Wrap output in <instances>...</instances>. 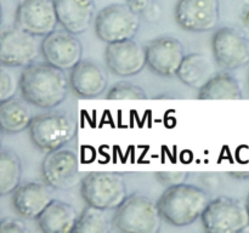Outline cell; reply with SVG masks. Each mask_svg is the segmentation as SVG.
I'll return each instance as SVG.
<instances>
[{"instance_id":"obj_1","label":"cell","mask_w":249,"mask_h":233,"mask_svg":"<svg viewBox=\"0 0 249 233\" xmlns=\"http://www.w3.org/2000/svg\"><path fill=\"white\" fill-rule=\"evenodd\" d=\"M70 87L65 70L46 61L27 66L19 75L22 99L36 108L53 109L60 106L67 97Z\"/></svg>"},{"instance_id":"obj_2","label":"cell","mask_w":249,"mask_h":233,"mask_svg":"<svg viewBox=\"0 0 249 233\" xmlns=\"http://www.w3.org/2000/svg\"><path fill=\"white\" fill-rule=\"evenodd\" d=\"M209 201L211 198L206 189L184 182L165 187L157 205L163 222L174 227H185L201 218Z\"/></svg>"},{"instance_id":"obj_3","label":"cell","mask_w":249,"mask_h":233,"mask_svg":"<svg viewBox=\"0 0 249 233\" xmlns=\"http://www.w3.org/2000/svg\"><path fill=\"white\" fill-rule=\"evenodd\" d=\"M162 222L157 201L141 193L129 194L112 215L113 230L123 233H157Z\"/></svg>"},{"instance_id":"obj_4","label":"cell","mask_w":249,"mask_h":233,"mask_svg":"<svg viewBox=\"0 0 249 233\" xmlns=\"http://www.w3.org/2000/svg\"><path fill=\"white\" fill-rule=\"evenodd\" d=\"M28 130L32 143L41 152L49 153L67 146L77 135L78 126L67 112L49 109L34 116Z\"/></svg>"},{"instance_id":"obj_5","label":"cell","mask_w":249,"mask_h":233,"mask_svg":"<svg viewBox=\"0 0 249 233\" xmlns=\"http://www.w3.org/2000/svg\"><path fill=\"white\" fill-rule=\"evenodd\" d=\"M80 196L87 205L114 210L128 197L123 177L112 171H91L82 177Z\"/></svg>"},{"instance_id":"obj_6","label":"cell","mask_w":249,"mask_h":233,"mask_svg":"<svg viewBox=\"0 0 249 233\" xmlns=\"http://www.w3.org/2000/svg\"><path fill=\"white\" fill-rule=\"evenodd\" d=\"M140 27V14L128 2L109 4L100 10L94 19L97 39L106 44L133 39Z\"/></svg>"},{"instance_id":"obj_7","label":"cell","mask_w":249,"mask_h":233,"mask_svg":"<svg viewBox=\"0 0 249 233\" xmlns=\"http://www.w3.org/2000/svg\"><path fill=\"white\" fill-rule=\"evenodd\" d=\"M202 226L209 233H238L249 226L247 205L228 196L211 199L201 216Z\"/></svg>"},{"instance_id":"obj_8","label":"cell","mask_w":249,"mask_h":233,"mask_svg":"<svg viewBox=\"0 0 249 233\" xmlns=\"http://www.w3.org/2000/svg\"><path fill=\"white\" fill-rule=\"evenodd\" d=\"M17 26L9 27L0 36V62L10 68H24L41 55V40Z\"/></svg>"},{"instance_id":"obj_9","label":"cell","mask_w":249,"mask_h":233,"mask_svg":"<svg viewBox=\"0 0 249 233\" xmlns=\"http://www.w3.org/2000/svg\"><path fill=\"white\" fill-rule=\"evenodd\" d=\"M212 53L224 70H236L249 65V39L233 27H220L212 36Z\"/></svg>"},{"instance_id":"obj_10","label":"cell","mask_w":249,"mask_h":233,"mask_svg":"<svg viewBox=\"0 0 249 233\" xmlns=\"http://www.w3.org/2000/svg\"><path fill=\"white\" fill-rule=\"evenodd\" d=\"M40 172L44 182L53 189H71L82 180L77 153L65 147L46 153Z\"/></svg>"},{"instance_id":"obj_11","label":"cell","mask_w":249,"mask_h":233,"mask_svg":"<svg viewBox=\"0 0 249 233\" xmlns=\"http://www.w3.org/2000/svg\"><path fill=\"white\" fill-rule=\"evenodd\" d=\"M53 0H19L15 12V26L44 38L57 28Z\"/></svg>"},{"instance_id":"obj_12","label":"cell","mask_w":249,"mask_h":233,"mask_svg":"<svg viewBox=\"0 0 249 233\" xmlns=\"http://www.w3.org/2000/svg\"><path fill=\"white\" fill-rule=\"evenodd\" d=\"M175 21L184 31L204 33L216 28L220 19L219 0H178Z\"/></svg>"},{"instance_id":"obj_13","label":"cell","mask_w":249,"mask_h":233,"mask_svg":"<svg viewBox=\"0 0 249 233\" xmlns=\"http://www.w3.org/2000/svg\"><path fill=\"white\" fill-rule=\"evenodd\" d=\"M44 61L62 70H71L82 61L83 45L77 34L66 29H55L41 39Z\"/></svg>"},{"instance_id":"obj_14","label":"cell","mask_w":249,"mask_h":233,"mask_svg":"<svg viewBox=\"0 0 249 233\" xmlns=\"http://www.w3.org/2000/svg\"><path fill=\"white\" fill-rule=\"evenodd\" d=\"M104 56L107 69L121 78L139 74L147 66L145 48L134 38L106 44Z\"/></svg>"},{"instance_id":"obj_15","label":"cell","mask_w":249,"mask_h":233,"mask_svg":"<svg viewBox=\"0 0 249 233\" xmlns=\"http://www.w3.org/2000/svg\"><path fill=\"white\" fill-rule=\"evenodd\" d=\"M146 65L160 77L177 75L185 58V49L174 36L163 35L152 39L145 46Z\"/></svg>"},{"instance_id":"obj_16","label":"cell","mask_w":249,"mask_h":233,"mask_svg":"<svg viewBox=\"0 0 249 233\" xmlns=\"http://www.w3.org/2000/svg\"><path fill=\"white\" fill-rule=\"evenodd\" d=\"M51 187L45 182H23L11 193L15 213L24 220H36L44 209L53 200Z\"/></svg>"},{"instance_id":"obj_17","label":"cell","mask_w":249,"mask_h":233,"mask_svg":"<svg viewBox=\"0 0 249 233\" xmlns=\"http://www.w3.org/2000/svg\"><path fill=\"white\" fill-rule=\"evenodd\" d=\"M70 86L82 99H95L101 96L108 87L106 70L90 60H82L70 70Z\"/></svg>"},{"instance_id":"obj_18","label":"cell","mask_w":249,"mask_h":233,"mask_svg":"<svg viewBox=\"0 0 249 233\" xmlns=\"http://www.w3.org/2000/svg\"><path fill=\"white\" fill-rule=\"evenodd\" d=\"M58 24L73 34L88 31L95 19L94 0H53Z\"/></svg>"},{"instance_id":"obj_19","label":"cell","mask_w":249,"mask_h":233,"mask_svg":"<svg viewBox=\"0 0 249 233\" xmlns=\"http://www.w3.org/2000/svg\"><path fill=\"white\" fill-rule=\"evenodd\" d=\"M78 216L74 206L53 199L36 217V225L44 233L73 232Z\"/></svg>"},{"instance_id":"obj_20","label":"cell","mask_w":249,"mask_h":233,"mask_svg":"<svg viewBox=\"0 0 249 233\" xmlns=\"http://www.w3.org/2000/svg\"><path fill=\"white\" fill-rule=\"evenodd\" d=\"M24 99H12L0 102V126L2 133L15 135L29 129L34 116Z\"/></svg>"},{"instance_id":"obj_21","label":"cell","mask_w":249,"mask_h":233,"mask_svg":"<svg viewBox=\"0 0 249 233\" xmlns=\"http://www.w3.org/2000/svg\"><path fill=\"white\" fill-rule=\"evenodd\" d=\"M215 73L213 62L206 55L194 52L185 56L177 77L187 86L199 90Z\"/></svg>"},{"instance_id":"obj_22","label":"cell","mask_w":249,"mask_h":233,"mask_svg":"<svg viewBox=\"0 0 249 233\" xmlns=\"http://www.w3.org/2000/svg\"><path fill=\"white\" fill-rule=\"evenodd\" d=\"M199 100H240L242 90L240 83L228 70L216 72L201 89L198 90Z\"/></svg>"},{"instance_id":"obj_23","label":"cell","mask_w":249,"mask_h":233,"mask_svg":"<svg viewBox=\"0 0 249 233\" xmlns=\"http://www.w3.org/2000/svg\"><path fill=\"white\" fill-rule=\"evenodd\" d=\"M22 163L18 155L11 150L0 153V194H11L21 184Z\"/></svg>"},{"instance_id":"obj_24","label":"cell","mask_w":249,"mask_h":233,"mask_svg":"<svg viewBox=\"0 0 249 233\" xmlns=\"http://www.w3.org/2000/svg\"><path fill=\"white\" fill-rule=\"evenodd\" d=\"M104 209L87 205L79 214L75 222L74 233H108L112 230V216Z\"/></svg>"},{"instance_id":"obj_25","label":"cell","mask_w":249,"mask_h":233,"mask_svg":"<svg viewBox=\"0 0 249 233\" xmlns=\"http://www.w3.org/2000/svg\"><path fill=\"white\" fill-rule=\"evenodd\" d=\"M106 97L109 100H145L147 99V94L135 83L118 82L109 87Z\"/></svg>"},{"instance_id":"obj_26","label":"cell","mask_w":249,"mask_h":233,"mask_svg":"<svg viewBox=\"0 0 249 233\" xmlns=\"http://www.w3.org/2000/svg\"><path fill=\"white\" fill-rule=\"evenodd\" d=\"M19 87V78L11 72V68L2 66L0 68V102L12 99Z\"/></svg>"},{"instance_id":"obj_27","label":"cell","mask_w":249,"mask_h":233,"mask_svg":"<svg viewBox=\"0 0 249 233\" xmlns=\"http://www.w3.org/2000/svg\"><path fill=\"white\" fill-rule=\"evenodd\" d=\"M156 179L160 184L165 187L174 184L184 183L189 179V172L186 171H158L155 174Z\"/></svg>"},{"instance_id":"obj_28","label":"cell","mask_w":249,"mask_h":233,"mask_svg":"<svg viewBox=\"0 0 249 233\" xmlns=\"http://www.w3.org/2000/svg\"><path fill=\"white\" fill-rule=\"evenodd\" d=\"M28 231L26 223L18 218L5 217L0 222V232L2 233H27Z\"/></svg>"},{"instance_id":"obj_29","label":"cell","mask_w":249,"mask_h":233,"mask_svg":"<svg viewBox=\"0 0 249 233\" xmlns=\"http://www.w3.org/2000/svg\"><path fill=\"white\" fill-rule=\"evenodd\" d=\"M126 2L134 10H136L139 14H142V12L147 11L150 9L151 4H152V0H126Z\"/></svg>"},{"instance_id":"obj_30","label":"cell","mask_w":249,"mask_h":233,"mask_svg":"<svg viewBox=\"0 0 249 233\" xmlns=\"http://www.w3.org/2000/svg\"><path fill=\"white\" fill-rule=\"evenodd\" d=\"M202 182H203V184L206 187H208V188H212V189H215L216 187L219 186V177L216 174H203L202 175Z\"/></svg>"},{"instance_id":"obj_31","label":"cell","mask_w":249,"mask_h":233,"mask_svg":"<svg viewBox=\"0 0 249 233\" xmlns=\"http://www.w3.org/2000/svg\"><path fill=\"white\" fill-rule=\"evenodd\" d=\"M228 174L229 176L236 180H249V171H231Z\"/></svg>"},{"instance_id":"obj_32","label":"cell","mask_w":249,"mask_h":233,"mask_svg":"<svg viewBox=\"0 0 249 233\" xmlns=\"http://www.w3.org/2000/svg\"><path fill=\"white\" fill-rule=\"evenodd\" d=\"M242 22L246 27L249 28V4L246 5L242 10Z\"/></svg>"},{"instance_id":"obj_33","label":"cell","mask_w":249,"mask_h":233,"mask_svg":"<svg viewBox=\"0 0 249 233\" xmlns=\"http://www.w3.org/2000/svg\"><path fill=\"white\" fill-rule=\"evenodd\" d=\"M246 205H247V210H248V215H249V193L247 197V200H246Z\"/></svg>"},{"instance_id":"obj_34","label":"cell","mask_w":249,"mask_h":233,"mask_svg":"<svg viewBox=\"0 0 249 233\" xmlns=\"http://www.w3.org/2000/svg\"><path fill=\"white\" fill-rule=\"evenodd\" d=\"M248 87H249V70H248Z\"/></svg>"}]
</instances>
